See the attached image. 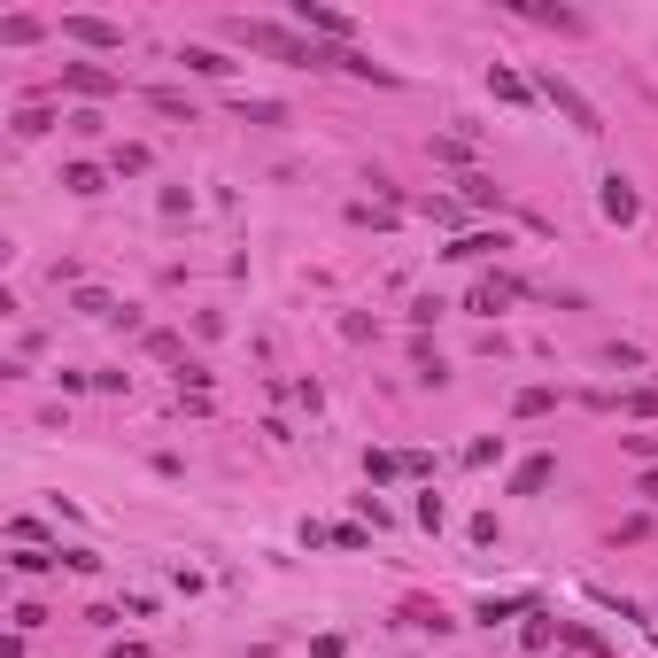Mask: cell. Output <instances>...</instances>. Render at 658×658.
Instances as JSON below:
<instances>
[{"instance_id": "obj_1", "label": "cell", "mask_w": 658, "mask_h": 658, "mask_svg": "<svg viewBox=\"0 0 658 658\" xmlns=\"http://www.w3.org/2000/svg\"><path fill=\"white\" fill-rule=\"evenodd\" d=\"M233 39L248 55H271V62H326V47H310V39L287 31V24H248V16H233Z\"/></svg>"}, {"instance_id": "obj_2", "label": "cell", "mask_w": 658, "mask_h": 658, "mask_svg": "<svg viewBox=\"0 0 658 658\" xmlns=\"http://www.w3.org/2000/svg\"><path fill=\"white\" fill-rule=\"evenodd\" d=\"M535 101H550V109H558V117H566L573 132H589V140H597V132H604L597 101H589V93H573L566 78H558V70H542V78H535Z\"/></svg>"}, {"instance_id": "obj_3", "label": "cell", "mask_w": 658, "mask_h": 658, "mask_svg": "<svg viewBox=\"0 0 658 658\" xmlns=\"http://www.w3.org/2000/svg\"><path fill=\"white\" fill-rule=\"evenodd\" d=\"M295 24L302 31H326V39H341V47L357 39V16H341V8H326V0H295Z\"/></svg>"}, {"instance_id": "obj_4", "label": "cell", "mask_w": 658, "mask_h": 658, "mask_svg": "<svg viewBox=\"0 0 658 658\" xmlns=\"http://www.w3.org/2000/svg\"><path fill=\"white\" fill-rule=\"evenodd\" d=\"M62 39H78V47H124V24H109V16H62Z\"/></svg>"}, {"instance_id": "obj_5", "label": "cell", "mask_w": 658, "mask_h": 658, "mask_svg": "<svg viewBox=\"0 0 658 658\" xmlns=\"http://www.w3.org/2000/svg\"><path fill=\"white\" fill-rule=\"evenodd\" d=\"M511 295H519V279H504V271H488V279L473 287V302H465V310H473V318H496V310H504Z\"/></svg>"}, {"instance_id": "obj_6", "label": "cell", "mask_w": 658, "mask_h": 658, "mask_svg": "<svg viewBox=\"0 0 658 658\" xmlns=\"http://www.w3.org/2000/svg\"><path fill=\"white\" fill-rule=\"evenodd\" d=\"M597 202H604V217H612V225H635V210H643V202H635V186L620 179V171H604V194H597Z\"/></svg>"}, {"instance_id": "obj_7", "label": "cell", "mask_w": 658, "mask_h": 658, "mask_svg": "<svg viewBox=\"0 0 658 658\" xmlns=\"http://www.w3.org/2000/svg\"><path fill=\"white\" fill-rule=\"evenodd\" d=\"M62 86H78V93H117V78H109V70H93V62H62Z\"/></svg>"}, {"instance_id": "obj_8", "label": "cell", "mask_w": 658, "mask_h": 658, "mask_svg": "<svg viewBox=\"0 0 658 658\" xmlns=\"http://www.w3.org/2000/svg\"><path fill=\"white\" fill-rule=\"evenodd\" d=\"M550 480H558V465H550V457H527V465L511 473V496H535V488H550Z\"/></svg>"}, {"instance_id": "obj_9", "label": "cell", "mask_w": 658, "mask_h": 658, "mask_svg": "<svg viewBox=\"0 0 658 658\" xmlns=\"http://www.w3.org/2000/svg\"><path fill=\"white\" fill-rule=\"evenodd\" d=\"M179 62H186V70H202V78H233V62L217 55V47H179Z\"/></svg>"}, {"instance_id": "obj_10", "label": "cell", "mask_w": 658, "mask_h": 658, "mask_svg": "<svg viewBox=\"0 0 658 658\" xmlns=\"http://www.w3.org/2000/svg\"><path fill=\"white\" fill-rule=\"evenodd\" d=\"M558 635H566L573 651H589V658H612V643H604L597 628H581V620H566V628H558Z\"/></svg>"}, {"instance_id": "obj_11", "label": "cell", "mask_w": 658, "mask_h": 658, "mask_svg": "<svg viewBox=\"0 0 658 658\" xmlns=\"http://www.w3.org/2000/svg\"><path fill=\"white\" fill-rule=\"evenodd\" d=\"M488 93H496V101H535V86L511 78V70H488Z\"/></svg>"}, {"instance_id": "obj_12", "label": "cell", "mask_w": 658, "mask_h": 658, "mask_svg": "<svg viewBox=\"0 0 658 658\" xmlns=\"http://www.w3.org/2000/svg\"><path fill=\"white\" fill-rule=\"evenodd\" d=\"M496 248H504V233H473V240H457L449 256H465V264H480V256H496Z\"/></svg>"}, {"instance_id": "obj_13", "label": "cell", "mask_w": 658, "mask_h": 658, "mask_svg": "<svg viewBox=\"0 0 658 658\" xmlns=\"http://www.w3.org/2000/svg\"><path fill=\"white\" fill-rule=\"evenodd\" d=\"M62 186H70V194H101V171H93V163H62Z\"/></svg>"}, {"instance_id": "obj_14", "label": "cell", "mask_w": 658, "mask_h": 658, "mask_svg": "<svg viewBox=\"0 0 658 658\" xmlns=\"http://www.w3.org/2000/svg\"><path fill=\"white\" fill-rule=\"evenodd\" d=\"M39 31H47V24H39V16H8V24H0V39H8V47H31Z\"/></svg>"}, {"instance_id": "obj_15", "label": "cell", "mask_w": 658, "mask_h": 658, "mask_svg": "<svg viewBox=\"0 0 658 658\" xmlns=\"http://www.w3.org/2000/svg\"><path fill=\"white\" fill-rule=\"evenodd\" d=\"M233 109H240V124H287L279 101H233Z\"/></svg>"}, {"instance_id": "obj_16", "label": "cell", "mask_w": 658, "mask_h": 658, "mask_svg": "<svg viewBox=\"0 0 658 658\" xmlns=\"http://www.w3.org/2000/svg\"><path fill=\"white\" fill-rule=\"evenodd\" d=\"M78 310H86V318H117V302L101 295V287H78Z\"/></svg>"}, {"instance_id": "obj_17", "label": "cell", "mask_w": 658, "mask_h": 658, "mask_svg": "<svg viewBox=\"0 0 658 658\" xmlns=\"http://www.w3.org/2000/svg\"><path fill=\"white\" fill-rule=\"evenodd\" d=\"M511 411H519V419H542V411H550V388H519V403H511Z\"/></svg>"}, {"instance_id": "obj_18", "label": "cell", "mask_w": 658, "mask_h": 658, "mask_svg": "<svg viewBox=\"0 0 658 658\" xmlns=\"http://www.w3.org/2000/svg\"><path fill=\"white\" fill-rule=\"evenodd\" d=\"M8 566H16V573H47V566H55V558H47V550H31V542H24V550H16Z\"/></svg>"}, {"instance_id": "obj_19", "label": "cell", "mask_w": 658, "mask_h": 658, "mask_svg": "<svg viewBox=\"0 0 658 658\" xmlns=\"http://www.w3.org/2000/svg\"><path fill=\"white\" fill-rule=\"evenodd\" d=\"M47 124H55V117H47V109H24V117H16V140H39Z\"/></svg>"}, {"instance_id": "obj_20", "label": "cell", "mask_w": 658, "mask_h": 658, "mask_svg": "<svg viewBox=\"0 0 658 658\" xmlns=\"http://www.w3.org/2000/svg\"><path fill=\"white\" fill-rule=\"evenodd\" d=\"M628 411H635V419H658V388H635V395H628Z\"/></svg>"}]
</instances>
